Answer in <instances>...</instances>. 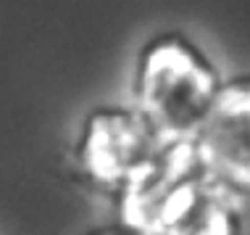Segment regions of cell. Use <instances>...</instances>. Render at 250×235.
<instances>
[{
  "label": "cell",
  "instance_id": "cell-1",
  "mask_svg": "<svg viewBox=\"0 0 250 235\" xmlns=\"http://www.w3.org/2000/svg\"><path fill=\"white\" fill-rule=\"evenodd\" d=\"M227 71L182 26L150 32L134 48L124 100L166 140H192L208 119Z\"/></svg>",
  "mask_w": 250,
  "mask_h": 235
},
{
  "label": "cell",
  "instance_id": "cell-2",
  "mask_svg": "<svg viewBox=\"0 0 250 235\" xmlns=\"http://www.w3.org/2000/svg\"><path fill=\"white\" fill-rule=\"evenodd\" d=\"M166 143L126 100H100L79 117L66 161L74 183L113 214L158 164Z\"/></svg>",
  "mask_w": 250,
  "mask_h": 235
},
{
  "label": "cell",
  "instance_id": "cell-3",
  "mask_svg": "<svg viewBox=\"0 0 250 235\" xmlns=\"http://www.w3.org/2000/svg\"><path fill=\"white\" fill-rule=\"evenodd\" d=\"M192 143L208 177L224 190L248 201L250 79L245 71L227 74L219 98Z\"/></svg>",
  "mask_w": 250,
  "mask_h": 235
},
{
  "label": "cell",
  "instance_id": "cell-4",
  "mask_svg": "<svg viewBox=\"0 0 250 235\" xmlns=\"http://www.w3.org/2000/svg\"><path fill=\"white\" fill-rule=\"evenodd\" d=\"M79 235H147V233H143L140 227H134V225H129V222H124V219L111 217L108 222L90 225L87 230H82Z\"/></svg>",
  "mask_w": 250,
  "mask_h": 235
}]
</instances>
